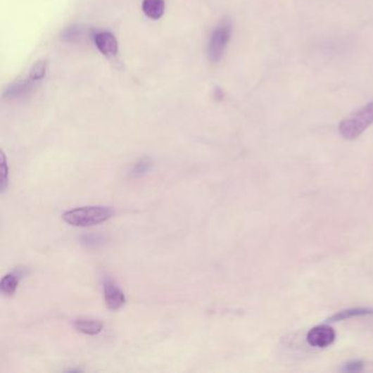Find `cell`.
Wrapping results in <instances>:
<instances>
[{"label": "cell", "instance_id": "cell-1", "mask_svg": "<svg viewBox=\"0 0 373 373\" xmlns=\"http://www.w3.org/2000/svg\"><path fill=\"white\" fill-rule=\"evenodd\" d=\"M115 215V210L110 207L88 206L72 209L63 214V220L72 227L96 226L110 220Z\"/></svg>", "mask_w": 373, "mask_h": 373}, {"label": "cell", "instance_id": "cell-2", "mask_svg": "<svg viewBox=\"0 0 373 373\" xmlns=\"http://www.w3.org/2000/svg\"><path fill=\"white\" fill-rule=\"evenodd\" d=\"M373 124V102L360 108L358 112L341 120L339 126V134L345 139L353 140L364 133Z\"/></svg>", "mask_w": 373, "mask_h": 373}, {"label": "cell", "instance_id": "cell-3", "mask_svg": "<svg viewBox=\"0 0 373 373\" xmlns=\"http://www.w3.org/2000/svg\"><path fill=\"white\" fill-rule=\"evenodd\" d=\"M231 32H232V27H231L230 21H222L211 34L209 39L208 49H207V55H208L209 62L218 63L222 56H224L225 51L230 42Z\"/></svg>", "mask_w": 373, "mask_h": 373}, {"label": "cell", "instance_id": "cell-4", "mask_svg": "<svg viewBox=\"0 0 373 373\" xmlns=\"http://www.w3.org/2000/svg\"><path fill=\"white\" fill-rule=\"evenodd\" d=\"M336 339L334 329L329 325H319L310 329L307 334V341L311 346L325 348L334 343Z\"/></svg>", "mask_w": 373, "mask_h": 373}, {"label": "cell", "instance_id": "cell-5", "mask_svg": "<svg viewBox=\"0 0 373 373\" xmlns=\"http://www.w3.org/2000/svg\"><path fill=\"white\" fill-rule=\"evenodd\" d=\"M103 295L106 307L110 311H118L125 305V293L116 285L115 282H110V280L104 282Z\"/></svg>", "mask_w": 373, "mask_h": 373}, {"label": "cell", "instance_id": "cell-6", "mask_svg": "<svg viewBox=\"0 0 373 373\" xmlns=\"http://www.w3.org/2000/svg\"><path fill=\"white\" fill-rule=\"evenodd\" d=\"M94 44L99 52L106 57H114L118 53V42L115 35L108 31H101L94 35Z\"/></svg>", "mask_w": 373, "mask_h": 373}, {"label": "cell", "instance_id": "cell-7", "mask_svg": "<svg viewBox=\"0 0 373 373\" xmlns=\"http://www.w3.org/2000/svg\"><path fill=\"white\" fill-rule=\"evenodd\" d=\"M141 8L149 19L159 20L165 15V0H143Z\"/></svg>", "mask_w": 373, "mask_h": 373}, {"label": "cell", "instance_id": "cell-8", "mask_svg": "<svg viewBox=\"0 0 373 373\" xmlns=\"http://www.w3.org/2000/svg\"><path fill=\"white\" fill-rule=\"evenodd\" d=\"M74 327L82 334L96 335L103 329V324L98 320L78 319L74 322Z\"/></svg>", "mask_w": 373, "mask_h": 373}, {"label": "cell", "instance_id": "cell-9", "mask_svg": "<svg viewBox=\"0 0 373 373\" xmlns=\"http://www.w3.org/2000/svg\"><path fill=\"white\" fill-rule=\"evenodd\" d=\"M31 80L30 79H23V80H19V82H13L10 84L7 88L4 90L3 96L5 99H17L20 96H25L30 88H31Z\"/></svg>", "mask_w": 373, "mask_h": 373}, {"label": "cell", "instance_id": "cell-10", "mask_svg": "<svg viewBox=\"0 0 373 373\" xmlns=\"http://www.w3.org/2000/svg\"><path fill=\"white\" fill-rule=\"evenodd\" d=\"M367 315H373V309L356 308V309H348L345 310V311L339 312L336 315L329 317V321H345V320L354 319V317H367Z\"/></svg>", "mask_w": 373, "mask_h": 373}, {"label": "cell", "instance_id": "cell-11", "mask_svg": "<svg viewBox=\"0 0 373 373\" xmlns=\"http://www.w3.org/2000/svg\"><path fill=\"white\" fill-rule=\"evenodd\" d=\"M20 276L21 274L13 272V273L7 274L0 282L1 292L5 296H13L19 286Z\"/></svg>", "mask_w": 373, "mask_h": 373}, {"label": "cell", "instance_id": "cell-12", "mask_svg": "<svg viewBox=\"0 0 373 373\" xmlns=\"http://www.w3.org/2000/svg\"><path fill=\"white\" fill-rule=\"evenodd\" d=\"M82 33H84V27L82 25H72L63 30L61 37L64 42H75L82 37Z\"/></svg>", "mask_w": 373, "mask_h": 373}, {"label": "cell", "instance_id": "cell-13", "mask_svg": "<svg viewBox=\"0 0 373 373\" xmlns=\"http://www.w3.org/2000/svg\"><path fill=\"white\" fill-rule=\"evenodd\" d=\"M151 169H153V161L149 158H141L135 163L130 175L135 177H141V175L149 172Z\"/></svg>", "mask_w": 373, "mask_h": 373}, {"label": "cell", "instance_id": "cell-14", "mask_svg": "<svg viewBox=\"0 0 373 373\" xmlns=\"http://www.w3.org/2000/svg\"><path fill=\"white\" fill-rule=\"evenodd\" d=\"M47 63L45 61H39L33 65L30 70L29 79L31 82H37L44 78L46 75Z\"/></svg>", "mask_w": 373, "mask_h": 373}, {"label": "cell", "instance_id": "cell-15", "mask_svg": "<svg viewBox=\"0 0 373 373\" xmlns=\"http://www.w3.org/2000/svg\"><path fill=\"white\" fill-rule=\"evenodd\" d=\"M1 172H3V175H1V194H4L7 189L8 179H9V177H8L9 169H8L7 159H6L4 151H1Z\"/></svg>", "mask_w": 373, "mask_h": 373}, {"label": "cell", "instance_id": "cell-16", "mask_svg": "<svg viewBox=\"0 0 373 373\" xmlns=\"http://www.w3.org/2000/svg\"><path fill=\"white\" fill-rule=\"evenodd\" d=\"M362 368H364V362H361V361H351V362L346 365L345 370L348 371V372H357V371H360Z\"/></svg>", "mask_w": 373, "mask_h": 373}]
</instances>
